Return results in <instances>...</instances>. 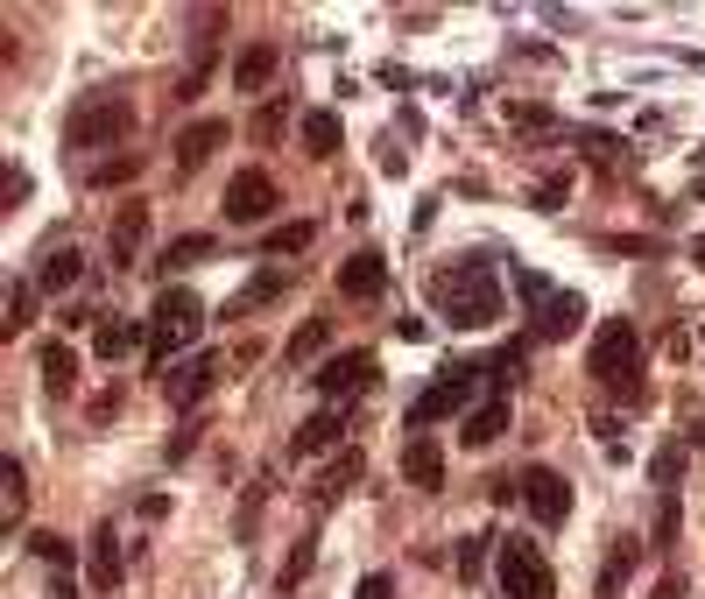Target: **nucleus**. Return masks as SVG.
<instances>
[{"label": "nucleus", "instance_id": "obj_46", "mask_svg": "<svg viewBox=\"0 0 705 599\" xmlns=\"http://www.w3.org/2000/svg\"><path fill=\"white\" fill-rule=\"evenodd\" d=\"M698 444H705V431H698Z\"/></svg>", "mask_w": 705, "mask_h": 599}, {"label": "nucleus", "instance_id": "obj_25", "mask_svg": "<svg viewBox=\"0 0 705 599\" xmlns=\"http://www.w3.org/2000/svg\"><path fill=\"white\" fill-rule=\"evenodd\" d=\"M43 389H50V395H71V389H79V353H71V345H43Z\"/></svg>", "mask_w": 705, "mask_h": 599}, {"label": "nucleus", "instance_id": "obj_39", "mask_svg": "<svg viewBox=\"0 0 705 599\" xmlns=\"http://www.w3.org/2000/svg\"><path fill=\"white\" fill-rule=\"evenodd\" d=\"M508 113H516L522 134H550V127H558V121H550V106H508Z\"/></svg>", "mask_w": 705, "mask_h": 599}, {"label": "nucleus", "instance_id": "obj_7", "mask_svg": "<svg viewBox=\"0 0 705 599\" xmlns=\"http://www.w3.org/2000/svg\"><path fill=\"white\" fill-rule=\"evenodd\" d=\"M276 205H282V190L269 169H234V184H226V226H261Z\"/></svg>", "mask_w": 705, "mask_h": 599}, {"label": "nucleus", "instance_id": "obj_15", "mask_svg": "<svg viewBox=\"0 0 705 599\" xmlns=\"http://www.w3.org/2000/svg\"><path fill=\"white\" fill-rule=\"evenodd\" d=\"M226 148V121H190L177 134V169H205Z\"/></svg>", "mask_w": 705, "mask_h": 599}, {"label": "nucleus", "instance_id": "obj_35", "mask_svg": "<svg viewBox=\"0 0 705 599\" xmlns=\"http://www.w3.org/2000/svg\"><path fill=\"white\" fill-rule=\"evenodd\" d=\"M677 544V494H663L656 500V550H671Z\"/></svg>", "mask_w": 705, "mask_h": 599}, {"label": "nucleus", "instance_id": "obj_26", "mask_svg": "<svg viewBox=\"0 0 705 599\" xmlns=\"http://www.w3.org/2000/svg\"><path fill=\"white\" fill-rule=\"evenodd\" d=\"M212 247H219L212 234H184V240H169V247H163V261H156V268H163V276H169V268H190V261H212Z\"/></svg>", "mask_w": 705, "mask_h": 599}, {"label": "nucleus", "instance_id": "obj_10", "mask_svg": "<svg viewBox=\"0 0 705 599\" xmlns=\"http://www.w3.org/2000/svg\"><path fill=\"white\" fill-rule=\"evenodd\" d=\"M374 374H381V366H374V353H339V360H325V366H318V395H325L332 410H339L346 395L374 389Z\"/></svg>", "mask_w": 705, "mask_h": 599}, {"label": "nucleus", "instance_id": "obj_27", "mask_svg": "<svg viewBox=\"0 0 705 599\" xmlns=\"http://www.w3.org/2000/svg\"><path fill=\"white\" fill-rule=\"evenodd\" d=\"M353 479H360V452H346V458H332V466H325V479H318V508H325V500H339V494L353 487Z\"/></svg>", "mask_w": 705, "mask_h": 599}, {"label": "nucleus", "instance_id": "obj_1", "mask_svg": "<svg viewBox=\"0 0 705 599\" xmlns=\"http://www.w3.org/2000/svg\"><path fill=\"white\" fill-rule=\"evenodd\" d=\"M431 303L452 332H480L501 318V282L487 268H445V276H431Z\"/></svg>", "mask_w": 705, "mask_h": 599}, {"label": "nucleus", "instance_id": "obj_31", "mask_svg": "<svg viewBox=\"0 0 705 599\" xmlns=\"http://www.w3.org/2000/svg\"><path fill=\"white\" fill-rule=\"evenodd\" d=\"M29 557H43V565H56V571H64V565H71V557H79V550H71V544H64V536H56V529H35V536H29Z\"/></svg>", "mask_w": 705, "mask_h": 599}, {"label": "nucleus", "instance_id": "obj_23", "mask_svg": "<svg viewBox=\"0 0 705 599\" xmlns=\"http://www.w3.org/2000/svg\"><path fill=\"white\" fill-rule=\"evenodd\" d=\"M135 345H142V324H127V318H106L100 332H92V353L100 360H127Z\"/></svg>", "mask_w": 705, "mask_h": 599}, {"label": "nucleus", "instance_id": "obj_21", "mask_svg": "<svg viewBox=\"0 0 705 599\" xmlns=\"http://www.w3.org/2000/svg\"><path fill=\"white\" fill-rule=\"evenodd\" d=\"M79 276H85V255H79V247H50L43 268H35V289H71Z\"/></svg>", "mask_w": 705, "mask_h": 599}, {"label": "nucleus", "instance_id": "obj_11", "mask_svg": "<svg viewBox=\"0 0 705 599\" xmlns=\"http://www.w3.org/2000/svg\"><path fill=\"white\" fill-rule=\"evenodd\" d=\"M127 121H135V113H127V100H85L79 113H71V142L79 148H92V142H113V134H127Z\"/></svg>", "mask_w": 705, "mask_h": 599}, {"label": "nucleus", "instance_id": "obj_20", "mask_svg": "<svg viewBox=\"0 0 705 599\" xmlns=\"http://www.w3.org/2000/svg\"><path fill=\"white\" fill-rule=\"evenodd\" d=\"M148 234V205H121V219H113V268L135 261V247Z\"/></svg>", "mask_w": 705, "mask_h": 599}, {"label": "nucleus", "instance_id": "obj_24", "mask_svg": "<svg viewBox=\"0 0 705 599\" xmlns=\"http://www.w3.org/2000/svg\"><path fill=\"white\" fill-rule=\"evenodd\" d=\"M269 79H276V50H269V43H247L240 64H234V85H240V92H261Z\"/></svg>", "mask_w": 705, "mask_h": 599}, {"label": "nucleus", "instance_id": "obj_5", "mask_svg": "<svg viewBox=\"0 0 705 599\" xmlns=\"http://www.w3.org/2000/svg\"><path fill=\"white\" fill-rule=\"evenodd\" d=\"M494 571H501V592L508 599H558V571H550V557L529 544V536L494 544Z\"/></svg>", "mask_w": 705, "mask_h": 599}, {"label": "nucleus", "instance_id": "obj_40", "mask_svg": "<svg viewBox=\"0 0 705 599\" xmlns=\"http://www.w3.org/2000/svg\"><path fill=\"white\" fill-rule=\"evenodd\" d=\"M135 156H121V163H100V169H92V184H127V177H135Z\"/></svg>", "mask_w": 705, "mask_h": 599}, {"label": "nucleus", "instance_id": "obj_14", "mask_svg": "<svg viewBox=\"0 0 705 599\" xmlns=\"http://www.w3.org/2000/svg\"><path fill=\"white\" fill-rule=\"evenodd\" d=\"M339 437H346V416H339L332 402H325L318 416H303V423H297V437H290V458H318V452H325V444H339Z\"/></svg>", "mask_w": 705, "mask_h": 599}, {"label": "nucleus", "instance_id": "obj_43", "mask_svg": "<svg viewBox=\"0 0 705 599\" xmlns=\"http://www.w3.org/2000/svg\"><path fill=\"white\" fill-rule=\"evenodd\" d=\"M650 599H684V578H677V571H663V578H656V592H650Z\"/></svg>", "mask_w": 705, "mask_h": 599}, {"label": "nucleus", "instance_id": "obj_42", "mask_svg": "<svg viewBox=\"0 0 705 599\" xmlns=\"http://www.w3.org/2000/svg\"><path fill=\"white\" fill-rule=\"evenodd\" d=\"M190 444H198V423H184V431L169 437V458H190Z\"/></svg>", "mask_w": 705, "mask_h": 599}, {"label": "nucleus", "instance_id": "obj_2", "mask_svg": "<svg viewBox=\"0 0 705 599\" xmlns=\"http://www.w3.org/2000/svg\"><path fill=\"white\" fill-rule=\"evenodd\" d=\"M585 366H593V381H606V389H621L628 402H650L642 395V332L628 318H606L593 345H585Z\"/></svg>", "mask_w": 705, "mask_h": 599}, {"label": "nucleus", "instance_id": "obj_8", "mask_svg": "<svg viewBox=\"0 0 705 599\" xmlns=\"http://www.w3.org/2000/svg\"><path fill=\"white\" fill-rule=\"evenodd\" d=\"M516 500L543 521V529H564V515H571V479L550 473V466H529V473L516 479Z\"/></svg>", "mask_w": 705, "mask_h": 599}, {"label": "nucleus", "instance_id": "obj_6", "mask_svg": "<svg viewBox=\"0 0 705 599\" xmlns=\"http://www.w3.org/2000/svg\"><path fill=\"white\" fill-rule=\"evenodd\" d=\"M473 389H480V366H445V374L409 402V423L424 431V423H437V416H459L466 402H473Z\"/></svg>", "mask_w": 705, "mask_h": 599}, {"label": "nucleus", "instance_id": "obj_30", "mask_svg": "<svg viewBox=\"0 0 705 599\" xmlns=\"http://www.w3.org/2000/svg\"><path fill=\"white\" fill-rule=\"evenodd\" d=\"M650 479H656V494H671L677 479H684V444H677V437H671V444H663V452L650 458Z\"/></svg>", "mask_w": 705, "mask_h": 599}, {"label": "nucleus", "instance_id": "obj_9", "mask_svg": "<svg viewBox=\"0 0 705 599\" xmlns=\"http://www.w3.org/2000/svg\"><path fill=\"white\" fill-rule=\"evenodd\" d=\"M226 374V360L219 353H190L184 366H169L163 374V389H169V402H177V410H198L205 395H212V381Z\"/></svg>", "mask_w": 705, "mask_h": 599}, {"label": "nucleus", "instance_id": "obj_13", "mask_svg": "<svg viewBox=\"0 0 705 599\" xmlns=\"http://www.w3.org/2000/svg\"><path fill=\"white\" fill-rule=\"evenodd\" d=\"M494 437H508V395H487L480 410H466V423H459V444H466V452H487Z\"/></svg>", "mask_w": 705, "mask_h": 599}, {"label": "nucleus", "instance_id": "obj_32", "mask_svg": "<svg viewBox=\"0 0 705 599\" xmlns=\"http://www.w3.org/2000/svg\"><path fill=\"white\" fill-rule=\"evenodd\" d=\"M311 240H318V226H311V219H297V226H282V234H269V255H303Z\"/></svg>", "mask_w": 705, "mask_h": 599}, {"label": "nucleus", "instance_id": "obj_3", "mask_svg": "<svg viewBox=\"0 0 705 599\" xmlns=\"http://www.w3.org/2000/svg\"><path fill=\"white\" fill-rule=\"evenodd\" d=\"M198 324H205V303H198V289L169 282L163 297H156V318H148V353H156V366H163V374H169V360H177L184 345L198 339Z\"/></svg>", "mask_w": 705, "mask_h": 599}, {"label": "nucleus", "instance_id": "obj_29", "mask_svg": "<svg viewBox=\"0 0 705 599\" xmlns=\"http://www.w3.org/2000/svg\"><path fill=\"white\" fill-rule=\"evenodd\" d=\"M35 324V282H14L8 289V339H22Z\"/></svg>", "mask_w": 705, "mask_h": 599}, {"label": "nucleus", "instance_id": "obj_18", "mask_svg": "<svg viewBox=\"0 0 705 599\" xmlns=\"http://www.w3.org/2000/svg\"><path fill=\"white\" fill-rule=\"evenodd\" d=\"M282 289H290V276H282V268H261V276L247 282L234 303H226V318H255L261 303H276V297H282Z\"/></svg>", "mask_w": 705, "mask_h": 599}, {"label": "nucleus", "instance_id": "obj_41", "mask_svg": "<svg viewBox=\"0 0 705 599\" xmlns=\"http://www.w3.org/2000/svg\"><path fill=\"white\" fill-rule=\"evenodd\" d=\"M353 599H395V578L388 571H367V578H360V592Z\"/></svg>", "mask_w": 705, "mask_h": 599}, {"label": "nucleus", "instance_id": "obj_19", "mask_svg": "<svg viewBox=\"0 0 705 599\" xmlns=\"http://www.w3.org/2000/svg\"><path fill=\"white\" fill-rule=\"evenodd\" d=\"M303 156H318V163H325V156H339V113H325V106H311V113H303Z\"/></svg>", "mask_w": 705, "mask_h": 599}, {"label": "nucleus", "instance_id": "obj_4", "mask_svg": "<svg viewBox=\"0 0 705 599\" xmlns=\"http://www.w3.org/2000/svg\"><path fill=\"white\" fill-rule=\"evenodd\" d=\"M516 289L529 303V332H537V339H571L585 324V297H579V289H550L543 276H529V268L516 276Z\"/></svg>", "mask_w": 705, "mask_h": 599}, {"label": "nucleus", "instance_id": "obj_38", "mask_svg": "<svg viewBox=\"0 0 705 599\" xmlns=\"http://www.w3.org/2000/svg\"><path fill=\"white\" fill-rule=\"evenodd\" d=\"M487 550H494L487 536H466V544H459V578H480V557Z\"/></svg>", "mask_w": 705, "mask_h": 599}, {"label": "nucleus", "instance_id": "obj_33", "mask_svg": "<svg viewBox=\"0 0 705 599\" xmlns=\"http://www.w3.org/2000/svg\"><path fill=\"white\" fill-rule=\"evenodd\" d=\"M29 508V473H22V458H8V521H22Z\"/></svg>", "mask_w": 705, "mask_h": 599}, {"label": "nucleus", "instance_id": "obj_44", "mask_svg": "<svg viewBox=\"0 0 705 599\" xmlns=\"http://www.w3.org/2000/svg\"><path fill=\"white\" fill-rule=\"evenodd\" d=\"M50 599H79V586H71V578H56V586H50Z\"/></svg>", "mask_w": 705, "mask_h": 599}, {"label": "nucleus", "instance_id": "obj_17", "mask_svg": "<svg viewBox=\"0 0 705 599\" xmlns=\"http://www.w3.org/2000/svg\"><path fill=\"white\" fill-rule=\"evenodd\" d=\"M121 536H113V521H100V529H92V586H100V592H113V586H121Z\"/></svg>", "mask_w": 705, "mask_h": 599}, {"label": "nucleus", "instance_id": "obj_16", "mask_svg": "<svg viewBox=\"0 0 705 599\" xmlns=\"http://www.w3.org/2000/svg\"><path fill=\"white\" fill-rule=\"evenodd\" d=\"M403 479L416 494H437L445 487V452H437L431 437H409V452H403Z\"/></svg>", "mask_w": 705, "mask_h": 599}, {"label": "nucleus", "instance_id": "obj_22", "mask_svg": "<svg viewBox=\"0 0 705 599\" xmlns=\"http://www.w3.org/2000/svg\"><path fill=\"white\" fill-rule=\"evenodd\" d=\"M635 557H642V544H635V536H614V544H606V571H600V599H614V592L628 586V571H635Z\"/></svg>", "mask_w": 705, "mask_h": 599}, {"label": "nucleus", "instance_id": "obj_37", "mask_svg": "<svg viewBox=\"0 0 705 599\" xmlns=\"http://www.w3.org/2000/svg\"><path fill=\"white\" fill-rule=\"evenodd\" d=\"M529 198H537V205H543V211H558V205H564V198H571V177H543V184H537V190H529Z\"/></svg>", "mask_w": 705, "mask_h": 599}, {"label": "nucleus", "instance_id": "obj_34", "mask_svg": "<svg viewBox=\"0 0 705 599\" xmlns=\"http://www.w3.org/2000/svg\"><path fill=\"white\" fill-rule=\"evenodd\" d=\"M579 148H585V156H600V163H621V156H628L614 134H600V127H585V134H579Z\"/></svg>", "mask_w": 705, "mask_h": 599}, {"label": "nucleus", "instance_id": "obj_12", "mask_svg": "<svg viewBox=\"0 0 705 599\" xmlns=\"http://www.w3.org/2000/svg\"><path fill=\"white\" fill-rule=\"evenodd\" d=\"M381 289H388V261L374 255H353V261H339V297H353V303H374Z\"/></svg>", "mask_w": 705, "mask_h": 599}, {"label": "nucleus", "instance_id": "obj_45", "mask_svg": "<svg viewBox=\"0 0 705 599\" xmlns=\"http://www.w3.org/2000/svg\"><path fill=\"white\" fill-rule=\"evenodd\" d=\"M692 261H698V268H705V240H692Z\"/></svg>", "mask_w": 705, "mask_h": 599}, {"label": "nucleus", "instance_id": "obj_36", "mask_svg": "<svg viewBox=\"0 0 705 599\" xmlns=\"http://www.w3.org/2000/svg\"><path fill=\"white\" fill-rule=\"evenodd\" d=\"M311 557H318V544L303 536V544L290 550V565H282V586H303V578H311Z\"/></svg>", "mask_w": 705, "mask_h": 599}, {"label": "nucleus", "instance_id": "obj_28", "mask_svg": "<svg viewBox=\"0 0 705 599\" xmlns=\"http://www.w3.org/2000/svg\"><path fill=\"white\" fill-rule=\"evenodd\" d=\"M325 345H332V324H325V318H303L297 339H290V360H318Z\"/></svg>", "mask_w": 705, "mask_h": 599}]
</instances>
